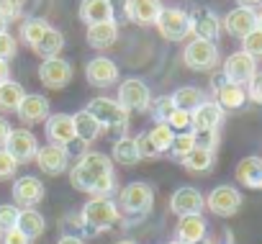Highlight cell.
I'll list each match as a JSON object with an SVG mask.
<instances>
[{
    "instance_id": "cell-49",
    "label": "cell",
    "mask_w": 262,
    "mask_h": 244,
    "mask_svg": "<svg viewBox=\"0 0 262 244\" xmlns=\"http://www.w3.org/2000/svg\"><path fill=\"white\" fill-rule=\"evenodd\" d=\"M236 8H249V11H257V8H262V0H236Z\"/></svg>"
},
{
    "instance_id": "cell-8",
    "label": "cell",
    "mask_w": 262,
    "mask_h": 244,
    "mask_svg": "<svg viewBox=\"0 0 262 244\" xmlns=\"http://www.w3.org/2000/svg\"><path fill=\"white\" fill-rule=\"evenodd\" d=\"M242 203H244V198H242V193H239L234 185H216V188L206 195V208H208L213 216H219V218H231V216H236L239 208H242Z\"/></svg>"
},
{
    "instance_id": "cell-35",
    "label": "cell",
    "mask_w": 262,
    "mask_h": 244,
    "mask_svg": "<svg viewBox=\"0 0 262 244\" xmlns=\"http://www.w3.org/2000/svg\"><path fill=\"white\" fill-rule=\"evenodd\" d=\"M152 147L157 149V154H167L170 147H172V139H175V131L167 126V124H155L149 131H147Z\"/></svg>"
},
{
    "instance_id": "cell-38",
    "label": "cell",
    "mask_w": 262,
    "mask_h": 244,
    "mask_svg": "<svg viewBox=\"0 0 262 244\" xmlns=\"http://www.w3.org/2000/svg\"><path fill=\"white\" fill-rule=\"evenodd\" d=\"M24 16V0H0V21L13 24Z\"/></svg>"
},
{
    "instance_id": "cell-46",
    "label": "cell",
    "mask_w": 262,
    "mask_h": 244,
    "mask_svg": "<svg viewBox=\"0 0 262 244\" xmlns=\"http://www.w3.org/2000/svg\"><path fill=\"white\" fill-rule=\"evenodd\" d=\"M134 139H137V149H139V160H155V157H160V154H157V149L152 147V142H149V137H147V131H142V134H137Z\"/></svg>"
},
{
    "instance_id": "cell-40",
    "label": "cell",
    "mask_w": 262,
    "mask_h": 244,
    "mask_svg": "<svg viewBox=\"0 0 262 244\" xmlns=\"http://www.w3.org/2000/svg\"><path fill=\"white\" fill-rule=\"evenodd\" d=\"M18 213H21V208L16 203H3L0 206V231L13 229L18 224Z\"/></svg>"
},
{
    "instance_id": "cell-54",
    "label": "cell",
    "mask_w": 262,
    "mask_h": 244,
    "mask_svg": "<svg viewBox=\"0 0 262 244\" xmlns=\"http://www.w3.org/2000/svg\"><path fill=\"white\" fill-rule=\"evenodd\" d=\"M257 29H262V11L257 13Z\"/></svg>"
},
{
    "instance_id": "cell-58",
    "label": "cell",
    "mask_w": 262,
    "mask_h": 244,
    "mask_svg": "<svg viewBox=\"0 0 262 244\" xmlns=\"http://www.w3.org/2000/svg\"><path fill=\"white\" fill-rule=\"evenodd\" d=\"M0 236H3V231H0Z\"/></svg>"
},
{
    "instance_id": "cell-21",
    "label": "cell",
    "mask_w": 262,
    "mask_h": 244,
    "mask_svg": "<svg viewBox=\"0 0 262 244\" xmlns=\"http://www.w3.org/2000/svg\"><path fill=\"white\" fill-rule=\"evenodd\" d=\"M162 0H128L126 18L137 26H155L162 13Z\"/></svg>"
},
{
    "instance_id": "cell-2",
    "label": "cell",
    "mask_w": 262,
    "mask_h": 244,
    "mask_svg": "<svg viewBox=\"0 0 262 244\" xmlns=\"http://www.w3.org/2000/svg\"><path fill=\"white\" fill-rule=\"evenodd\" d=\"M116 208H118L121 221H126V224H137V221L147 218L155 208V185H149L144 180L123 185L116 198Z\"/></svg>"
},
{
    "instance_id": "cell-48",
    "label": "cell",
    "mask_w": 262,
    "mask_h": 244,
    "mask_svg": "<svg viewBox=\"0 0 262 244\" xmlns=\"http://www.w3.org/2000/svg\"><path fill=\"white\" fill-rule=\"evenodd\" d=\"M11 131H13L11 121H8V118H0V147H6V142H8Z\"/></svg>"
},
{
    "instance_id": "cell-57",
    "label": "cell",
    "mask_w": 262,
    "mask_h": 244,
    "mask_svg": "<svg viewBox=\"0 0 262 244\" xmlns=\"http://www.w3.org/2000/svg\"><path fill=\"white\" fill-rule=\"evenodd\" d=\"M167 244H183V241H178V239H175V241H167Z\"/></svg>"
},
{
    "instance_id": "cell-27",
    "label": "cell",
    "mask_w": 262,
    "mask_h": 244,
    "mask_svg": "<svg viewBox=\"0 0 262 244\" xmlns=\"http://www.w3.org/2000/svg\"><path fill=\"white\" fill-rule=\"evenodd\" d=\"M80 21L88 26L95 24H105V21H116L113 8L108 0H82L80 3Z\"/></svg>"
},
{
    "instance_id": "cell-14",
    "label": "cell",
    "mask_w": 262,
    "mask_h": 244,
    "mask_svg": "<svg viewBox=\"0 0 262 244\" xmlns=\"http://www.w3.org/2000/svg\"><path fill=\"white\" fill-rule=\"evenodd\" d=\"M254 72H257V59H252L247 52H234V54H229L226 57V62H224V80L226 82H234V85H247L252 77H254Z\"/></svg>"
},
{
    "instance_id": "cell-3",
    "label": "cell",
    "mask_w": 262,
    "mask_h": 244,
    "mask_svg": "<svg viewBox=\"0 0 262 244\" xmlns=\"http://www.w3.org/2000/svg\"><path fill=\"white\" fill-rule=\"evenodd\" d=\"M85 110H88L93 118H98V124L103 126V131H111L116 139L126 137L128 110H126L116 98H93Z\"/></svg>"
},
{
    "instance_id": "cell-19",
    "label": "cell",
    "mask_w": 262,
    "mask_h": 244,
    "mask_svg": "<svg viewBox=\"0 0 262 244\" xmlns=\"http://www.w3.org/2000/svg\"><path fill=\"white\" fill-rule=\"evenodd\" d=\"M18 118L24 124H41L52 116V103L47 95H39V93H26V98L21 100L18 105Z\"/></svg>"
},
{
    "instance_id": "cell-17",
    "label": "cell",
    "mask_w": 262,
    "mask_h": 244,
    "mask_svg": "<svg viewBox=\"0 0 262 244\" xmlns=\"http://www.w3.org/2000/svg\"><path fill=\"white\" fill-rule=\"evenodd\" d=\"M70 154H67V149L64 147H57V144H44V147H39V152H36V157H34V162L39 165V170L44 172V175H62V172H67V167H70Z\"/></svg>"
},
{
    "instance_id": "cell-45",
    "label": "cell",
    "mask_w": 262,
    "mask_h": 244,
    "mask_svg": "<svg viewBox=\"0 0 262 244\" xmlns=\"http://www.w3.org/2000/svg\"><path fill=\"white\" fill-rule=\"evenodd\" d=\"M219 142H221L219 131H203V134H195V147L208 149V152H213V154H216V149H219Z\"/></svg>"
},
{
    "instance_id": "cell-6",
    "label": "cell",
    "mask_w": 262,
    "mask_h": 244,
    "mask_svg": "<svg viewBox=\"0 0 262 244\" xmlns=\"http://www.w3.org/2000/svg\"><path fill=\"white\" fill-rule=\"evenodd\" d=\"M116 100H118L128 113H144V110H149L152 90H149V85H147L142 77H126V80L118 85Z\"/></svg>"
},
{
    "instance_id": "cell-56",
    "label": "cell",
    "mask_w": 262,
    "mask_h": 244,
    "mask_svg": "<svg viewBox=\"0 0 262 244\" xmlns=\"http://www.w3.org/2000/svg\"><path fill=\"white\" fill-rule=\"evenodd\" d=\"M195 244H213L211 239H201V241H195Z\"/></svg>"
},
{
    "instance_id": "cell-11",
    "label": "cell",
    "mask_w": 262,
    "mask_h": 244,
    "mask_svg": "<svg viewBox=\"0 0 262 244\" xmlns=\"http://www.w3.org/2000/svg\"><path fill=\"white\" fill-rule=\"evenodd\" d=\"M18 165H26V162H34L36 152H39V139L31 129H13L6 147H3Z\"/></svg>"
},
{
    "instance_id": "cell-33",
    "label": "cell",
    "mask_w": 262,
    "mask_h": 244,
    "mask_svg": "<svg viewBox=\"0 0 262 244\" xmlns=\"http://www.w3.org/2000/svg\"><path fill=\"white\" fill-rule=\"evenodd\" d=\"M172 103H175V108H180V110H195L203 100H206V95H203V90L201 87H195V85H183V87H178L172 95Z\"/></svg>"
},
{
    "instance_id": "cell-53",
    "label": "cell",
    "mask_w": 262,
    "mask_h": 244,
    "mask_svg": "<svg viewBox=\"0 0 262 244\" xmlns=\"http://www.w3.org/2000/svg\"><path fill=\"white\" fill-rule=\"evenodd\" d=\"M113 244H137L134 239H118V241H113Z\"/></svg>"
},
{
    "instance_id": "cell-36",
    "label": "cell",
    "mask_w": 262,
    "mask_h": 244,
    "mask_svg": "<svg viewBox=\"0 0 262 244\" xmlns=\"http://www.w3.org/2000/svg\"><path fill=\"white\" fill-rule=\"evenodd\" d=\"M172 110H175V103H172L170 95L152 98V103H149V113L155 118V124H167V118L172 116Z\"/></svg>"
},
{
    "instance_id": "cell-12",
    "label": "cell",
    "mask_w": 262,
    "mask_h": 244,
    "mask_svg": "<svg viewBox=\"0 0 262 244\" xmlns=\"http://www.w3.org/2000/svg\"><path fill=\"white\" fill-rule=\"evenodd\" d=\"M224 108L216 100H203L195 110H190V131L203 134V131H219L224 124Z\"/></svg>"
},
{
    "instance_id": "cell-7",
    "label": "cell",
    "mask_w": 262,
    "mask_h": 244,
    "mask_svg": "<svg viewBox=\"0 0 262 244\" xmlns=\"http://www.w3.org/2000/svg\"><path fill=\"white\" fill-rule=\"evenodd\" d=\"M183 62L193 72H208L219 64V47L216 41L206 39H190L183 49Z\"/></svg>"
},
{
    "instance_id": "cell-32",
    "label": "cell",
    "mask_w": 262,
    "mask_h": 244,
    "mask_svg": "<svg viewBox=\"0 0 262 244\" xmlns=\"http://www.w3.org/2000/svg\"><path fill=\"white\" fill-rule=\"evenodd\" d=\"M213 162H216V154L208 152V149H201V147H195L193 152H188V154L180 160V165H183L188 172H193V175L208 172V170L213 167Z\"/></svg>"
},
{
    "instance_id": "cell-55",
    "label": "cell",
    "mask_w": 262,
    "mask_h": 244,
    "mask_svg": "<svg viewBox=\"0 0 262 244\" xmlns=\"http://www.w3.org/2000/svg\"><path fill=\"white\" fill-rule=\"evenodd\" d=\"M3 31H8V24H3V21H0V34H3Z\"/></svg>"
},
{
    "instance_id": "cell-13",
    "label": "cell",
    "mask_w": 262,
    "mask_h": 244,
    "mask_svg": "<svg viewBox=\"0 0 262 244\" xmlns=\"http://www.w3.org/2000/svg\"><path fill=\"white\" fill-rule=\"evenodd\" d=\"M11 193H13V201H16L18 208H34V206H39L44 201L47 188H44V183L36 175H21V178L13 180V190Z\"/></svg>"
},
{
    "instance_id": "cell-52",
    "label": "cell",
    "mask_w": 262,
    "mask_h": 244,
    "mask_svg": "<svg viewBox=\"0 0 262 244\" xmlns=\"http://www.w3.org/2000/svg\"><path fill=\"white\" fill-rule=\"evenodd\" d=\"M6 80H11V64L0 59V85H3Z\"/></svg>"
},
{
    "instance_id": "cell-37",
    "label": "cell",
    "mask_w": 262,
    "mask_h": 244,
    "mask_svg": "<svg viewBox=\"0 0 262 244\" xmlns=\"http://www.w3.org/2000/svg\"><path fill=\"white\" fill-rule=\"evenodd\" d=\"M195 149V134L193 131H178L175 134V139H172V147H170V154H172V160H183L188 152H193Z\"/></svg>"
},
{
    "instance_id": "cell-39",
    "label": "cell",
    "mask_w": 262,
    "mask_h": 244,
    "mask_svg": "<svg viewBox=\"0 0 262 244\" xmlns=\"http://www.w3.org/2000/svg\"><path fill=\"white\" fill-rule=\"evenodd\" d=\"M242 52H247L252 59H262V29H254L242 39Z\"/></svg>"
},
{
    "instance_id": "cell-25",
    "label": "cell",
    "mask_w": 262,
    "mask_h": 244,
    "mask_svg": "<svg viewBox=\"0 0 262 244\" xmlns=\"http://www.w3.org/2000/svg\"><path fill=\"white\" fill-rule=\"evenodd\" d=\"M85 39H88V44H90L93 49H98V52L111 49V47L118 41V21H105V24L88 26Z\"/></svg>"
},
{
    "instance_id": "cell-24",
    "label": "cell",
    "mask_w": 262,
    "mask_h": 244,
    "mask_svg": "<svg viewBox=\"0 0 262 244\" xmlns=\"http://www.w3.org/2000/svg\"><path fill=\"white\" fill-rule=\"evenodd\" d=\"M208 224L203 218V213H193V216H180L178 229H175V239L183 244H195L201 239H206Z\"/></svg>"
},
{
    "instance_id": "cell-4",
    "label": "cell",
    "mask_w": 262,
    "mask_h": 244,
    "mask_svg": "<svg viewBox=\"0 0 262 244\" xmlns=\"http://www.w3.org/2000/svg\"><path fill=\"white\" fill-rule=\"evenodd\" d=\"M44 134L49 139V144H57V147H64L67 154L72 157V152H88L82 142H77V134H75V121H72V113H52L47 121H44ZM77 154V157H80Z\"/></svg>"
},
{
    "instance_id": "cell-44",
    "label": "cell",
    "mask_w": 262,
    "mask_h": 244,
    "mask_svg": "<svg viewBox=\"0 0 262 244\" xmlns=\"http://www.w3.org/2000/svg\"><path fill=\"white\" fill-rule=\"evenodd\" d=\"M244 87H247V98H249L252 103L262 105V70H257V72H254V77H252Z\"/></svg>"
},
{
    "instance_id": "cell-23",
    "label": "cell",
    "mask_w": 262,
    "mask_h": 244,
    "mask_svg": "<svg viewBox=\"0 0 262 244\" xmlns=\"http://www.w3.org/2000/svg\"><path fill=\"white\" fill-rule=\"evenodd\" d=\"M234 178L239 185L249 190H262V157H244L234 167Z\"/></svg>"
},
{
    "instance_id": "cell-20",
    "label": "cell",
    "mask_w": 262,
    "mask_h": 244,
    "mask_svg": "<svg viewBox=\"0 0 262 244\" xmlns=\"http://www.w3.org/2000/svg\"><path fill=\"white\" fill-rule=\"evenodd\" d=\"M221 29L234 36V39H244L249 31L257 29V11H249V8H234L224 16V24Z\"/></svg>"
},
{
    "instance_id": "cell-28",
    "label": "cell",
    "mask_w": 262,
    "mask_h": 244,
    "mask_svg": "<svg viewBox=\"0 0 262 244\" xmlns=\"http://www.w3.org/2000/svg\"><path fill=\"white\" fill-rule=\"evenodd\" d=\"M111 162L116 165H123V167H134L139 160V149H137V139L134 137H121V139H113V147H111Z\"/></svg>"
},
{
    "instance_id": "cell-31",
    "label": "cell",
    "mask_w": 262,
    "mask_h": 244,
    "mask_svg": "<svg viewBox=\"0 0 262 244\" xmlns=\"http://www.w3.org/2000/svg\"><path fill=\"white\" fill-rule=\"evenodd\" d=\"M24 98H26V90H24L21 82L6 80L3 85H0V110L3 113H16Z\"/></svg>"
},
{
    "instance_id": "cell-16",
    "label": "cell",
    "mask_w": 262,
    "mask_h": 244,
    "mask_svg": "<svg viewBox=\"0 0 262 244\" xmlns=\"http://www.w3.org/2000/svg\"><path fill=\"white\" fill-rule=\"evenodd\" d=\"M206 208V198L198 188L193 185H183L170 195V211L180 218V216H193V213H203Z\"/></svg>"
},
{
    "instance_id": "cell-15",
    "label": "cell",
    "mask_w": 262,
    "mask_h": 244,
    "mask_svg": "<svg viewBox=\"0 0 262 244\" xmlns=\"http://www.w3.org/2000/svg\"><path fill=\"white\" fill-rule=\"evenodd\" d=\"M211 87H213L216 103L224 108V113H226V110H239V108H244V103L249 100V98H247V87H244V85L226 82L224 75H213Z\"/></svg>"
},
{
    "instance_id": "cell-10",
    "label": "cell",
    "mask_w": 262,
    "mask_h": 244,
    "mask_svg": "<svg viewBox=\"0 0 262 244\" xmlns=\"http://www.w3.org/2000/svg\"><path fill=\"white\" fill-rule=\"evenodd\" d=\"M72 64L62 57H49L39 64V80L47 90H62L72 80Z\"/></svg>"
},
{
    "instance_id": "cell-43",
    "label": "cell",
    "mask_w": 262,
    "mask_h": 244,
    "mask_svg": "<svg viewBox=\"0 0 262 244\" xmlns=\"http://www.w3.org/2000/svg\"><path fill=\"white\" fill-rule=\"evenodd\" d=\"M16 170H18V162L0 147V180H11L16 178Z\"/></svg>"
},
{
    "instance_id": "cell-34",
    "label": "cell",
    "mask_w": 262,
    "mask_h": 244,
    "mask_svg": "<svg viewBox=\"0 0 262 244\" xmlns=\"http://www.w3.org/2000/svg\"><path fill=\"white\" fill-rule=\"evenodd\" d=\"M49 21H44V18H39V16H31V18H24L21 21V41L31 49L47 31H49Z\"/></svg>"
},
{
    "instance_id": "cell-1",
    "label": "cell",
    "mask_w": 262,
    "mask_h": 244,
    "mask_svg": "<svg viewBox=\"0 0 262 244\" xmlns=\"http://www.w3.org/2000/svg\"><path fill=\"white\" fill-rule=\"evenodd\" d=\"M108 175H113V162L108 154L103 152H82L75 165L70 167V183L75 190H82L88 195L95 193V188L100 185V180H105Z\"/></svg>"
},
{
    "instance_id": "cell-47",
    "label": "cell",
    "mask_w": 262,
    "mask_h": 244,
    "mask_svg": "<svg viewBox=\"0 0 262 244\" xmlns=\"http://www.w3.org/2000/svg\"><path fill=\"white\" fill-rule=\"evenodd\" d=\"M0 244H34L18 226H13V229H8V231H3V236H0Z\"/></svg>"
},
{
    "instance_id": "cell-51",
    "label": "cell",
    "mask_w": 262,
    "mask_h": 244,
    "mask_svg": "<svg viewBox=\"0 0 262 244\" xmlns=\"http://www.w3.org/2000/svg\"><path fill=\"white\" fill-rule=\"evenodd\" d=\"M57 244H85V239H80V236H72V234H62V236L57 239Z\"/></svg>"
},
{
    "instance_id": "cell-9",
    "label": "cell",
    "mask_w": 262,
    "mask_h": 244,
    "mask_svg": "<svg viewBox=\"0 0 262 244\" xmlns=\"http://www.w3.org/2000/svg\"><path fill=\"white\" fill-rule=\"evenodd\" d=\"M157 31L167 41H183L190 36V13L183 8H162L157 18Z\"/></svg>"
},
{
    "instance_id": "cell-5",
    "label": "cell",
    "mask_w": 262,
    "mask_h": 244,
    "mask_svg": "<svg viewBox=\"0 0 262 244\" xmlns=\"http://www.w3.org/2000/svg\"><path fill=\"white\" fill-rule=\"evenodd\" d=\"M80 218L93 231V236L100 234V231H111L116 224H121V216H118V208H116L113 198H90L82 206Z\"/></svg>"
},
{
    "instance_id": "cell-50",
    "label": "cell",
    "mask_w": 262,
    "mask_h": 244,
    "mask_svg": "<svg viewBox=\"0 0 262 244\" xmlns=\"http://www.w3.org/2000/svg\"><path fill=\"white\" fill-rule=\"evenodd\" d=\"M108 3H111V8H113V16H116V13H123V16H126L128 0H108Z\"/></svg>"
},
{
    "instance_id": "cell-26",
    "label": "cell",
    "mask_w": 262,
    "mask_h": 244,
    "mask_svg": "<svg viewBox=\"0 0 262 244\" xmlns=\"http://www.w3.org/2000/svg\"><path fill=\"white\" fill-rule=\"evenodd\" d=\"M72 121H75V134H77V142H82L85 147H90L93 142L100 139L103 134V126L98 124V118H93L85 108L72 113Z\"/></svg>"
},
{
    "instance_id": "cell-41",
    "label": "cell",
    "mask_w": 262,
    "mask_h": 244,
    "mask_svg": "<svg viewBox=\"0 0 262 244\" xmlns=\"http://www.w3.org/2000/svg\"><path fill=\"white\" fill-rule=\"evenodd\" d=\"M16 52H18L16 36H13L11 31H3V34H0V59H3V62H11V59L16 57Z\"/></svg>"
},
{
    "instance_id": "cell-30",
    "label": "cell",
    "mask_w": 262,
    "mask_h": 244,
    "mask_svg": "<svg viewBox=\"0 0 262 244\" xmlns=\"http://www.w3.org/2000/svg\"><path fill=\"white\" fill-rule=\"evenodd\" d=\"M31 241L34 239H39L44 231H47V221H44V216L36 211V208H21V213H18V224H16Z\"/></svg>"
},
{
    "instance_id": "cell-42",
    "label": "cell",
    "mask_w": 262,
    "mask_h": 244,
    "mask_svg": "<svg viewBox=\"0 0 262 244\" xmlns=\"http://www.w3.org/2000/svg\"><path fill=\"white\" fill-rule=\"evenodd\" d=\"M167 126L178 134V131H190V113L188 110H180V108H175L172 110V116L167 118Z\"/></svg>"
},
{
    "instance_id": "cell-18",
    "label": "cell",
    "mask_w": 262,
    "mask_h": 244,
    "mask_svg": "<svg viewBox=\"0 0 262 244\" xmlns=\"http://www.w3.org/2000/svg\"><path fill=\"white\" fill-rule=\"evenodd\" d=\"M85 77L93 87L105 90V87L118 82V64L113 59H108V57H93L85 67Z\"/></svg>"
},
{
    "instance_id": "cell-29",
    "label": "cell",
    "mask_w": 262,
    "mask_h": 244,
    "mask_svg": "<svg viewBox=\"0 0 262 244\" xmlns=\"http://www.w3.org/2000/svg\"><path fill=\"white\" fill-rule=\"evenodd\" d=\"M64 49V36H62V31H57L54 26H49V31L31 47V52L34 54H39V57H44V59H49V57H59V52Z\"/></svg>"
},
{
    "instance_id": "cell-22",
    "label": "cell",
    "mask_w": 262,
    "mask_h": 244,
    "mask_svg": "<svg viewBox=\"0 0 262 244\" xmlns=\"http://www.w3.org/2000/svg\"><path fill=\"white\" fill-rule=\"evenodd\" d=\"M190 34L195 39H206V41H216L221 34V21L213 11L208 8H198L195 16H190Z\"/></svg>"
}]
</instances>
